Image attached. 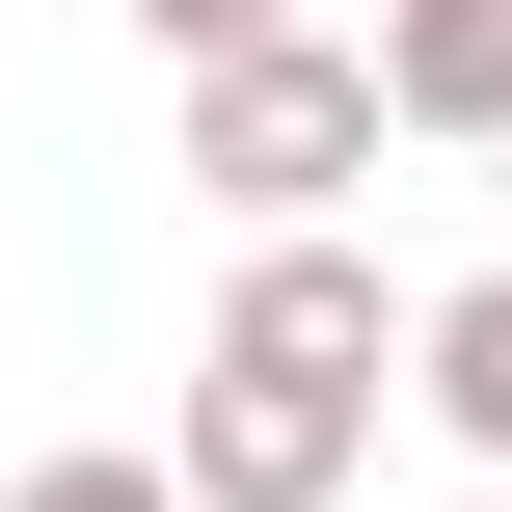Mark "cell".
<instances>
[{
  "instance_id": "1",
  "label": "cell",
  "mask_w": 512,
  "mask_h": 512,
  "mask_svg": "<svg viewBox=\"0 0 512 512\" xmlns=\"http://www.w3.org/2000/svg\"><path fill=\"white\" fill-rule=\"evenodd\" d=\"M378 135H405V81H378L351 27L189 54V189H216V216H351V189H378Z\"/></svg>"
},
{
  "instance_id": "2",
  "label": "cell",
  "mask_w": 512,
  "mask_h": 512,
  "mask_svg": "<svg viewBox=\"0 0 512 512\" xmlns=\"http://www.w3.org/2000/svg\"><path fill=\"white\" fill-rule=\"evenodd\" d=\"M162 459H189V512H351V459H378V378H297V351H189Z\"/></svg>"
},
{
  "instance_id": "3",
  "label": "cell",
  "mask_w": 512,
  "mask_h": 512,
  "mask_svg": "<svg viewBox=\"0 0 512 512\" xmlns=\"http://www.w3.org/2000/svg\"><path fill=\"white\" fill-rule=\"evenodd\" d=\"M216 351H297V378H378V351H432V324L378 297V243L270 216V243H243V297H216Z\"/></svg>"
},
{
  "instance_id": "4",
  "label": "cell",
  "mask_w": 512,
  "mask_h": 512,
  "mask_svg": "<svg viewBox=\"0 0 512 512\" xmlns=\"http://www.w3.org/2000/svg\"><path fill=\"white\" fill-rule=\"evenodd\" d=\"M378 81H405L432 162H486V135H512V0H378Z\"/></svg>"
},
{
  "instance_id": "5",
  "label": "cell",
  "mask_w": 512,
  "mask_h": 512,
  "mask_svg": "<svg viewBox=\"0 0 512 512\" xmlns=\"http://www.w3.org/2000/svg\"><path fill=\"white\" fill-rule=\"evenodd\" d=\"M432 405H459V459L512 486V270H459V297H432Z\"/></svg>"
},
{
  "instance_id": "6",
  "label": "cell",
  "mask_w": 512,
  "mask_h": 512,
  "mask_svg": "<svg viewBox=\"0 0 512 512\" xmlns=\"http://www.w3.org/2000/svg\"><path fill=\"white\" fill-rule=\"evenodd\" d=\"M27 512H189V459H27Z\"/></svg>"
},
{
  "instance_id": "7",
  "label": "cell",
  "mask_w": 512,
  "mask_h": 512,
  "mask_svg": "<svg viewBox=\"0 0 512 512\" xmlns=\"http://www.w3.org/2000/svg\"><path fill=\"white\" fill-rule=\"evenodd\" d=\"M135 27H162V81H189V54H270L297 0H135Z\"/></svg>"
},
{
  "instance_id": "8",
  "label": "cell",
  "mask_w": 512,
  "mask_h": 512,
  "mask_svg": "<svg viewBox=\"0 0 512 512\" xmlns=\"http://www.w3.org/2000/svg\"><path fill=\"white\" fill-rule=\"evenodd\" d=\"M486 512H512V486H486Z\"/></svg>"
}]
</instances>
